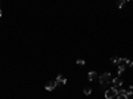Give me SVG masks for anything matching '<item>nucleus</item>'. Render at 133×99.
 I'll return each mask as SVG.
<instances>
[{
    "label": "nucleus",
    "instance_id": "1",
    "mask_svg": "<svg viewBox=\"0 0 133 99\" xmlns=\"http://www.w3.org/2000/svg\"><path fill=\"white\" fill-rule=\"evenodd\" d=\"M112 81V75H110V73H104L100 75V83L103 86H105L106 83H109Z\"/></svg>",
    "mask_w": 133,
    "mask_h": 99
},
{
    "label": "nucleus",
    "instance_id": "2",
    "mask_svg": "<svg viewBox=\"0 0 133 99\" xmlns=\"http://www.w3.org/2000/svg\"><path fill=\"white\" fill-rule=\"evenodd\" d=\"M117 94H119V92H117L116 87H110L109 90H106V91H105V98L106 99H112V98H114Z\"/></svg>",
    "mask_w": 133,
    "mask_h": 99
},
{
    "label": "nucleus",
    "instance_id": "3",
    "mask_svg": "<svg viewBox=\"0 0 133 99\" xmlns=\"http://www.w3.org/2000/svg\"><path fill=\"white\" fill-rule=\"evenodd\" d=\"M56 86H60V85H65L66 83V78L64 75H61V74H60L59 77H57V79H56Z\"/></svg>",
    "mask_w": 133,
    "mask_h": 99
},
{
    "label": "nucleus",
    "instance_id": "4",
    "mask_svg": "<svg viewBox=\"0 0 133 99\" xmlns=\"http://www.w3.org/2000/svg\"><path fill=\"white\" fill-rule=\"evenodd\" d=\"M55 87H56V83H55V82H48L45 85V90H47V91H52V90H55Z\"/></svg>",
    "mask_w": 133,
    "mask_h": 99
},
{
    "label": "nucleus",
    "instance_id": "5",
    "mask_svg": "<svg viewBox=\"0 0 133 99\" xmlns=\"http://www.w3.org/2000/svg\"><path fill=\"white\" fill-rule=\"evenodd\" d=\"M112 83H113V87H119V86L123 85V81L120 78H113L112 79Z\"/></svg>",
    "mask_w": 133,
    "mask_h": 99
},
{
    "label": "nucleus",
    "instance_id": "6",
    "mask_svg": "<svg viewBox=\"0 0 133 99\" xmlns=\"http://www.w3.org/2000/svg\"><path fill=\"white\" fill-rule=\"evenodd\" d=\"M110 61H112V62L114 63V65H121V62H123V61H121V58H120V57H113V58L110 59Z\"/></svg>",
    "mask_w": 133,
    "mask_h": 99
},
{
    "label": "nucleus",
    "instance_id": "7",
    "mask_svg": "<svg viewBox=\"0 0 133 99\" xmlns=\"http://www.w3.org/2000/svg\"><path fill=\"white\" fill-rule=\"evenodd\" d=\"M96 77H97L96 71H89V73H88V78H89V81H95Z\"/></svg>",
    "mask_w": 133,
    "mask_h": 99
},
{
    "label": "nucleus",
    "instance_id": "8",
    "mask_svg": "<svg viewBox=\"0 0 133 99\" xmlns=\"http://www.w3.org/2000/svg\"><path fill=\"white\" fill-rule=\"evenodd\" d=\"M124 70H125V63H123V65H119V74H123Z\"/></svg>",
    "mask_w": 133,
    "mask_h": 99
},
{
    "label": "nucleus",
    "instance_id": "9",
    "mask_svg": "<svg viewBox=\"0 0 133 99\" xmlns=\"http://www.w3.org/2000/svg\"><path fill=\"white\" fill-rule=\"evenodd\" d=\"M84 94H85V95H90V94H92V89H90V87H85V89H84Z\"/></svg>",
    "mask_w": 133,
    "mask_h": 99
},
{
    "label": "nucleus",
    "instance_id": "10",
    "mask_svg": "<svg viewBox=\"0 0 133 99\" xmlns=\"http://www.w3.org/2000/svg\"><path fill=\"white\" fill-rule=\"evenodd\" d=\"M124 3H125V0H117V7H119L120 9L124 7Z\"/></svg>",
    "mask_w": 133,
    "mask_h": 99
},
{
    "label": "nucleus",
    "instance_id": "11",
    "mask_svg": "<svg viewBox=\"0 0 133 99\" xmlns=\"http://www.w3.org/2000/svg\"><path fill=\"white\" fill-rule=\"evenodd\" d=\"M76 63H77V65H80V66H84V65H85V61H84V59H77Z\"/></svg>",
    "mask_w": 133,
    "mask_h": 99
},
{
    "label": "nucleus",
    "instance_id": "12",
    "mask_svg": "<svg viewBox=\"0 0 133 99\" xmlns=\"http://www.w3.org/2000/svg\"><path fill=\"white\" fill-rule=\"evenodd\" d=\"M126 91H128V90H124V89H121V90H120V91H117V92H119L120 95H125V96H126ZM119 94H117V95H119Z\"/></svg>",
    "mask_w": 133,
    "mask_h": 99
},
{
    "label": "nucleus",
    "instance_id": "13",
    "mask_svg": "<svg viewBox=\"0 0 133 99\" xmlns=\"http://www.w3.org/2000/svg\"><path fill=\"white\" fill-rule=\"evenodd\" d=\"M117 99H128V96H125V95H120V94H119Z\"/></svg>",
    "mask_w": 133,
    "mask_h": 99
},
{
    "label": "nucleus",
    "instance_id": "14",
    "mask_svg": "<svg viewBox=\"0 0 133 99\" xmlns=\"http://www.w3.org/2000/svg\"><path fill=\"white\" fill-rule=\"evenodd\" d=\"M1 16H3V13H1V9H0V17H1Z\"/></svg>",
    "mask_w": 133,
    "mask_h": 99
},
{
    "label": "nucleus",
    "instance_id": "15",
    "mask_svg": "<svg viewBox=\"0 0 133 99\" xmlns=\"http://www.w3.org/2000/svg\"><path fill=\"white\" fill-rule=\"evenodd\" d=\"M0 7H1V1H0ZM0 9H1V8H0Z\"/></svg>",
    "mask_w": 133,
    "mask_h": 99
},
{
    "label": "nucleus",
    "instance_id": "16",
    "mask_svg": "<svg viewBox=\"0 0 133 99\" xmlns=\"http://www.w3.org/2000/svg\"><path fill=\"white\" fill-rule=\"evenodd\" d=\"M126 1H132V0H126Z\"/></svg>",
    "mask_w": 133,
    "mask_h": 99
}]
</instances>
